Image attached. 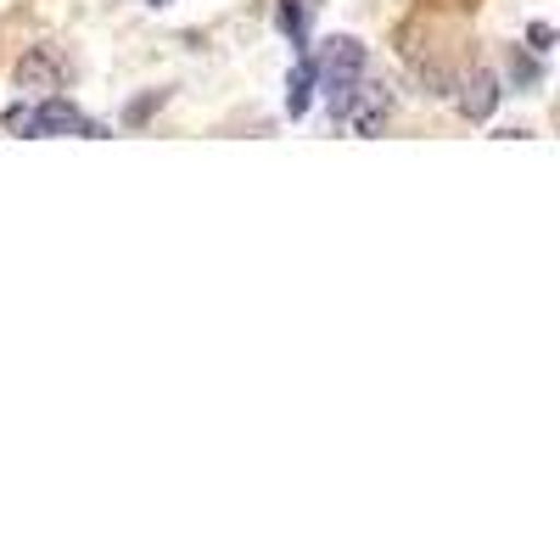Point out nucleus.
<instances>
[{
	"label": "nucleus",
	"mask_w": 560,
	"mask_h": 560,
	"mask_svg": "<svg viewBox=\"0 0 560 560\" xmlns=\"http://www.w3.org/2000/svg\"><path fill=\"white\" fill-rule=\"evenodd\" d=\"M387 113H393V90H387V84H364V79H359L337 124H342V129H353V135H382Z\"/></svg>",
	"instance_id": "nucleus-2"
},
{
	"label": "nucleus",
	"mask_w": 560,
	"mask_h": 560,
	"mask_svg": "<svg viewBox=\"0 0 560 560\" xmlns=\"http://www.w3.org/2000/svg\"><path fill=\"white\" fill-rule=\"evenodd\" d=\"M364 45L359 39H325V57H314V73H319V84H325V102H331V124L342 118V107H348V96H353V84L364 79Z\"/></svg>",
	"instance_id": "nucleus-1"
},
{
	"label": "nucleus",
	"mask_w": 560,
	"mask_h": 560,
	"mask_svg": "<svg viewBox=\"0 0 560 560\" xmlns=\"http://www.w3.org/2000/svg\"><path fill=\"white\" fill-rule=\"evenodd\" d=\"M319 0H280V34H292V45L308 39V18H314Z\"/></svg>",
	"instance_id": "nucleus-7"
},
{
	"label": "nucleus",
	"mask_w": 560,
	"mask_h": 560,
	"mask_svg": "<svg viewBox=\"0 0 560 560\" xmlns=\"http://www.w3.org/2000/svg\"><path fill=\"white\" fill-rule=\"evenodd\" d=\"M163 102H168L163 90H152V96H140V102H129V113H124V118H129V124H147V118H152V107H163Z\"/></svg>",
	"instance_id": "nucleus-10"
},
{
	"label": "nucleus",
	"mask_w": 560,
	"mask_h": 560,
	"mask_svg": "<svg viewBox=\"0 0 560 560\" xmlns=\"http://www.w3.org/2000/svg\"><path fill=\"white\" fill-rule=\"evenodd\" d=\"M34 124H39V135H84V140H102V135H107L102 124H90V118H84L73 102H62V96H39Z\"/></svg>",
	"instance_id": "nucleus-3"
},
{
	"label": "nucleus",
	"mask_w": 560,
	"mask_h": 560,
	"mask_svg": "<svg viewBox=\"0 0 560 560\" xmlns=\"http://www.w3.org/2000/svg\"><path fill=\"white\" fill-rule=\"evenodd\" d=\"M510 79H516V90H538V79H544V68H538V51H510Z\"/></svg>",
	"instance_id": "nucleus-8"
},
{
	"label": "nucleus",
	"mask_w": 560,
	"mask_h": 560,
	"mask_svg": "<svg viewBox=\"0 0 560 560\" xmlns=\"http://www.w3.org/2000/svg\"><path fill=\"white\" fill-rule=\"evenodd\" d=\"M7 135H28V140H39V124H34V107L28 102H18V107H7Z\"/></svg>",
	"instance_id": "nucleus-9"
},
{
	"label": "nucleus",
	"mask_w": 560,
	"mask_h": 560,
	"mask_svg": "<svg viewBox=\"0 0 560 560\" xmlns=\"http://www.w3.org/2000/svg\"><path fill=\"white\" fill-rule=\"evenodd\" d=\"M549 45H555V28H549V23H533V28H527V51H538V57H544Z\"/></svg>",
	"instance_id": "nucleus-11"
},
{
	"label": "nucleus",
	"mask_w": 560,
	"mask_h": 560,
	"mask_svg": "<svg viewBox=\"0 0 560 560\" xmlns=\"http://www.w3.org/2000/svg\"><path fill=\"white\" fill-rule=\"evenodd\" d=\"M314 84H319L314 57H303V62L292 68V79H287V113H292V118H303V113H308V102H314Z\"/></svg>",
	"instance_id": "nucleus-6"
},
{
	"label": "nucleus",
	"mask_w": 560,
	"mask_h": 560,
	"mask_svg": "<svg viewBox=\"0 0 560 560\" xmlns=\"http://www.w3.org/2000/svg\"><path fill=\"white\" fill-rule=\"evenodd\" d=\"M454 90H459L454 102H459V113H465V118H488V113L499 107V96H504V90H499V79H493L488 68H477L471 79H459Z\"/></svg>",
	"instance_id": "nucleus-5"
},
{
	"label": "nucleus",
	"mask_w": 560,
	"mask_h": 560,
	"mask_svg": "<svg viewBox=\"0 0 560 560\" xmlns=\"http://www.w3.org/2000/svg\"><path fill=\"white\" fill-rule=\"evenodd\" d=\"M152 7H168V0H152Z\"/></svg>",
	"instance_id": "nucleus-12"
},
{
	"label": "nucleus",
	"mask_w": 560,
	"mask_h": 560,
	"mask_svg": "<svg viewBox=\"0 0 560 560\" xmlns=\"http://www.w3.org/2000/svg\"><path fill=\"white\" fill-rule=\"evenodd\" d=\"M18 90H28V96H57L62 90V62L34 45V51L18 62Z\"/></svg>",
	"instance_id": "nucleus-4"
}]
</instances>
